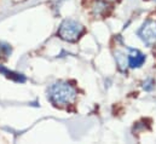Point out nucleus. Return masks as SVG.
Returning a JSON list of instances; mask_svg holds the SVG:
<instances>
[{
	"instance_id": "20e7f679",
	"label": "nucleus",
	"mask_w": 156,
	"mask_h": 144,
	"mask_svg": "<svg viewBox=\"0 0 156 144\" xmlns=\"http://www.w3.org/2000/svg\"><path fill=\"white\" fill-rule=\"evenodd\" d=\"M127 56H128V66H131L132 68L140 67L145 61V56L138 50L129 49V53Z\"/></svg>"
},
{
	"instance_id": "7ed1b4c3",
	"label": "nucleus",
	"mask_w": 156,
	"mask_h": 144,
	"mask_svg": "<svg viewBox=\"0 0 156 144\" xmlns=\"http://www.w3.org/2000/svg\"><path fill=\"white\" fill-rule=\"evenodd\" d=\"M137 34L147 45L154 44L156 41V22L151 20L147 21L137 32Z\"/></svg>"
},
{
	"instance_id": "f257e3e1",
	"label": "nucleus",
	"mask_w": 156,
	"mask_h": 144,
	"mask_svg": "<svg viewBox=\"0 0 156 144\" xmlns=\"http://www.w3.org/2000/svg\"><path fill=\"white\" fill-rule=\"evenodd\" d=\"M48 97L56 106H66L74 102L76 97L75 88L67 82L53 84L48 90Z\"/></svg>"
},
{
	"instance_id": "f03ea898",
	"label": "nucleus",
	"mask_w": 156,
	"mask_h": 144,
	"mask_svg": "<svg viewBox=\"0 0 156 144\" xmlns=\"http://www.w3.org/2000/svg\"><path fill=\"white\" fill-rule=\"evenodd\" d=\"M82 32L83 27L80 23L73 20H67L61 24L58 29V35L66 41H76Z\"/></svg>"
}]
</instances>
